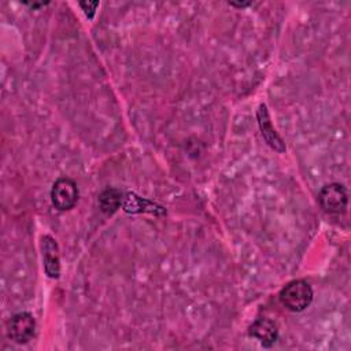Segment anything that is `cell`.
I'll list each match as a JSON object with an SVG mask.
<instances>
[{
  "label": "cell",
  "mask_w": 351,
  "mask_h": 351,
  "mask_svg": "<svg viewBox=\"0 0 351 351\" xmlns=\"http://www.w3.org/2000/svg\"><path fill=\"white\" fill-rule=\"evenodd\" d=\"M123 200V193L117 188H107L99 195V206L104 214H114Z\"/></svg>",
  "instance_id": "9c48e42d"
},
{
  "label": "cell",
  "mask_w": 351,
  "mask_h": 351,
  "mask_svg": "<svg viewBox=\"0 0 351 351\" xmlns=\"http://www.w3.org/2000/svg\"><path fill=\"white\" fill-rule=\"evenodd\" d=\"M41 251H43V262L45 274L49 278H59L60 276V255H59V245L56 240L49 236L44 234L40 241Z\"/></svg>",
  "instance_id": "5b68a950"
},
{
  "label": "cell",
  "mask_w": 351,
  "mask_h": 351,
  "mask_svg": "<svg viewBox=\"0 0 351 351\" xmlns=\"http://www.w3.org/2000/svg\"><path fill=\"white\" fill-rule=\"evenodd\" d=\"M280 302L289 311H303L313 302V289L307 281L293 280L281 289Z\"/></svg>",
  "instance_id": "6da1fadb"
},
{
  "label": "cell",
  "mask_w": 351,
  "mask_h": 351,
  "mask_svg": "<svg viewBox=\"0 0 351 351\" xmlns=\"http://www.w3.org/2000/svg\"><path fill=\"white\" fill-rule=\"evenodd\" d=\"M80 5H81V8L84 10L85 15H86L89 19H92L93 15H95L96 8H97V5H99V1H93V3H90V1H88V3H80Z\"/></svg>",
  "instance_id": "30bf717a"
},
{
  "label": "cell",
  "mask_w": 351,
  "mask_h": 351,
  "mask_svg": "<svg viewBox=\"0 0 351 351\" xmlns=\"http://www.w3.org/2000/svg\"><path fill=\"white\" fill-rule=\"evenodd\" d=\"M318 200L321 207L330 214H340L346 210L347 207V191L341 184L337 182H332L328 184L325 186H322V189L319 191L318 195Z\"/></svg>",
  "instance_id": "3957f363"
},
{
  "label": "cell",
  "mask_w": 351,
  "mask_h": 351,
  "mask_svg": "<svg viewBox=\"0 0 351 351\" xmlns=\"http://www.w3.org/2000/svg\"><path fill=\"white\" fill-rule=\"evenodd\" d=\"M256 119H258V125L261 129V133L265 138V141L267 143V145L270 148H273L277 152H284L285 151V143L284 140L280 137V134L276 132V129L271 125L270 121V115L267 111V107L265 103H261L258 110H256Z\"/></svg>",
  "instance_id": "8992f818"
},
{
  "label": "cell",
  "mask_w": 351,
  "mask_h": 351,
  "mask_svg": "<svg viewBox=\"0 0 351 351\" xmlns=\"http://www.w3.org/2000/svg\"><path fill=\"white\" fill-rule=\"evenodd\" d=\"M250 336L261 341L263 347H270L274 344L278 336V326L270 318H256L248 329Z\"/></svg>",
  "instance_id": "52a82bcc"
},
{
  "label": "cell",
  "mask_w": 351,
  "mask_h": 351,
  "mask_svg": "<svg viewBox=\"0 0 351 351\" xmlns=\"http://www.w3.org/2000/svg\"><path fill=\"white\" fill-rule=\"evenodd\" d=\"M122 210L130 214H137V213H149V214H155V215H163L166 214V210L156 204L149 202L148 199L140 197L136 193H125L123 195V200H122Z\"/></svg>",
  "instance_id": "ba28073f"
},
{
  "label": "cell",
  "mask_w": 351,
  "mask_h": 351,
  "mask_svg": "<svg viewBox=\"0 0 351 351\" xmlns=\"http://www.w3.org/2000/svg\"><path fill=\"white\" fill-rule=\"evenodd\" d=\"M36 330V321L30 313L22 311L15 314L8 322V336L19 344L27 343Z\"/></svg>",
  "instance_id": "277c9868"
},
{
  "label": "cell",
  "mask_w": 351,
  "mask_h": 351,
  "mask_svg": "<svg viewBox=\"0 0 351 351\" xmlns=\"http://www.w3.org/2000/svg\"><path fill=\"white\" fill-rule=\"evenodd\" d=\"M51 202L59 211L71 210L78 202V188L69 177L58 178L51 189Z\"/></svg>",
  "instance_id": "7a4b0ae2"
},
{
  "label": "cell",
  "mask_w": 351,
  "mask_h": 351,
  "mask_svg": "<svg viewBox=\"0 0 351 351\" xmlns=\"http://www.w3.org/2000/svg\"><path fill=\"white\" fill-rule=\"evenodd\" d=\"M230 5H233V7H245V5H250L251 3H239V4H234V3H229Z\"/></svg>",
  "instance_id": "8fae6325"
}]
</instances>
